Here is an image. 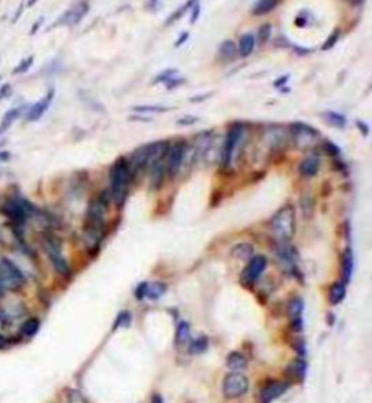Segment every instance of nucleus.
I'll list each match as a JSON object with an SVG mask.
<instances>
[{"label":"nucleus","mask_w":372,"mask_h":403,"mask_svg":"<svg viewBox=\"0 0 372 403\" xmlns=\"http://www.w3.org/2000/svg\"><path fill=\"white\" fill-rule=\"evenodd\" d=\"M317 131L313 129L311 126L305 125V124H295L292 125V136H294V143L297 144L301 148L310 147L313 141L317 138Z\"/></svg>","instance_id":"nucleus-9"},{"label":"nucleus","mask_w":372,"mask_h":403,"mask_svg":"<svg viewBox=\"0 0 372 403\" xmlns=\"http://www.w3.org/2000/svg\"><path fill=\"white\" fill-rule=\"evenodd\" d=\"M347 3H351L352 6H358V5H361L363 0H346Z\"/></svg>","instance_id":"nucleus-51"},{"label":"nucleus","mask_w":372,"mask_h":403,"mask_svg":"<svg viewBox=\"0 0 372 403\" xmlns=\"http://www.w3.org/2000/svg\"><path fill=\"white\" fill-rule=\"evenodd\" d=\"M220 55H221L224 60H227V61L234 60L237 55H238L236 42H234V41H231V39L224 41V42L221 44V46H220Z\"/></svg>","instance_id":"nucleus-22"},{"label":"nucleus","mask_w":372,"mask_h":403,"mask_svg":"<svg viewBox=\"0 0 372 403\" xmlns=\"http://www.w3.org/2000/svg\"><path fill=\"white\" fill-rule=\"evenodd\" d=\"M273 235L281 240V241H288L294 236L295 232V212L292 206H283L278 214L273 216L271 222Z\"/></svg>","instance_id":"nucleus-2"},{"label":"nucleus","mask_w":372,"mask_h":403,"mask_svg":"<svg viewBox=\"0 0 372 403\" xmlns=\"http://www.w3.org/2000/svg\"><path fill=\"white\" fill-rule=\"evenodd\" d=\"M69 403H87V400L84 399V396L80 392L70 390L69 392Z\"/></svg>","instance_id":"nucleus-34"},{"label":"nucleus","mask_w":372,"mask_h":403,"mask_svg":"<svg viewBox=\"0 0 372 403\" xmlns=\"http://www.w3.org/2000/svg\"><path fill=\"white\" fill-rule=\"evenodd\" d=\"M305 363L302 361V360H295V361H292V364H290V373L291 376H294L295 378H298V380H302L304 378V374H305Z\"/></svg>","instance_id":"nucleus-28"},{"label":"nucleus","mask_w":372,"mask_h":403,"mask_svg":"<svg viewBox=\"0 0 372 403\" xmlns=\"http://www.w3.org/2000/svg\"><path fill=\"white\" fill-rule=\"evenodd\" d=\"M186 145L182 143L173 144L170 148L166 150V161H164V170L169 177H174L178 171L181 170L182 161H183V154H185Z\"/></svg>","instance_id":"nucleus-6"},{"label":"nucleus","mask_w":372,"mask_h":403,"mask_svg":"<svg viewBox=\"0 0 372 403\" xmlns=\"http://www.w3.org/2000/svg\"><path fill=\"white\" fill-rule=\"evenodd\" d=\"M249 390V380L245 374L240 371H231L224 377L223 382V393L228 399H236L240 397Z\"/></svg>","instance_id":"nucleus-5"},{"label":"nucleus","mask_w":372,"mask_h":403,"mask_svg":"<svg viewBox=\"0 0 372 403\" xmlns=\"http://www.w3.org/2000/svg\"><path fill=\"white\" fill-rule=\"evenodd\" d=\"M207 347H208L207 340H205V338H200V340L193 341V342L191 344V352H193V354L204 352V351L207 349Z\"/></svg>","instance_id":"nucleus-33"},{"label":"nucleus","mask_w":372,"mask_h":403,"mask_svg":"<svg viewBox=\"0 0 372 403\" xmlns=\"http://www.w3.org/2000/svg\"><path fill=\"white\" fill-rule=\"evenodd\" d=\"M46 252L48 254V258L51 261V264L54 266L55 271L58 274H63L67 276L70 273V267H69V263L64 258V255L61 254V248L60 245L54 241V240H47L46 241Z\"/></svg>","instance_id":"nucleus-7"},{"label":"nucleus","mask_w":372,"mask_h":403,"mask_svg":"<svg viewBox=\"0 0 372 403\" xmlns=\"http://www.w3.org/2000/svg\"><path fill=\"white\" fill-rule=\"evenodd\" d=\"M254 45H256V36L253 34H245L242 35L240 41H238V46L237 51L240 57H249L253 53Z\"/></svg>","instance_id":"nucleus-16"},{"label":"nucleus","mask_w":372,"mask_h":403,"mask_svg":"<svg viewBox=\"0 0 372 403\" xmlns=\"http://www.w3.org/2000/svg\"><path fill=\"white\" fill-rule=\"evenodd\" d=\"M173 77H176V70H166V72L160 73V76L156 77V83H162V81L169 83Z\"/></svg>","instance_id":"nucleus-36"},{"label":"nucleus","mask_w":372,"mask_h":403,"mask_svg":"<svg viewBox=\"0 0 372 403\" xmlns=\"http://www.w3.org/2000/svg\"><path fill=\"white\" fill-rule=\"evenodd\" d=\"M271 32H272V27L269 23H265L262 27L259 28V32H257V41L260 44L266 42L269 38H271Z\"/></svg>","instance_id":"nucleus-31"},{"label":"nucleus","mask_w":372,"mask_h":403,"mask_svg":"<svg viewBox=\"0 0 372 403\" xmlns=\"http://www.w3.org/2000/svg\"><path fill=\"white\" fill-rule=\"evenodd\" d=\"M196 2H198V0H188V2H186V3H185L183 6H181L179 9L176 10L174 13H173V15H172V16H170V18L167 19V22H166V25H170V23H173L174 20H178V19H181L182 16H183V15H185V13L188 12V10L192 9V8H193V5H195Z\"/></svg>","instance_id":"nucleus-29"},{"label":"nucleus","mask_w":372,"mask_h":403,"mask_svg":"<svg viewBox=\"0 0 372 403\" xmlns=\"http://www.w3.org/2000/svg\"><path fill=\"white\" fill-rule=\"evenodd\" d=\"M200 12H201V6H200V2H196L195 5H193V12H192V18H191V23L193 25L196 20H198V18H200Z\"/></svg>","instance_id":"nucleus-40"},{"label":"nucleus","mask_w":372,"mask_h":403,"mask_svg":"<svg viewBox=\"0 0 372 403\" xmlns=\"http://www.w3.org/2000/svg\"><path fill=\"white\" fill-rule=\"evenodd\" d=\"M288 312H290V318L292 321V326L295 331H301L302 328V319H301V314H302V300L300 297H295L290 302V307H288Z\"/></svg>","instance_id":"nucleus-15"},{"label":"nucleus","mask_w":372,"mask_h":403,"mask_svg":"<svg viewBox=\"0 0 372 403\" xmlns=\"http://www.w3.org/2000/svg\"><path fill=\"white\" fill-rule=\"evenodd\" d=\"M276 5H278V0H257L254 3L252 13L254 16H264V15L271 13L276 8Z\"/></svg>","instance_id":"nucleus-18"},{"label":"nucleus","mask_w":372,"mask_h":403,"mask_svg":"<svg viewBox=\"0 0 372 403\" xmlns=\"http://www.w3.org/2000/svg\"><path fill=\"white\" fill-rule=\"evenodd\" d=\"M323 117L330 125L336 126V128H343L346 125V117L340 113H336V112H324Z\"/></svg>","instance_id":"nucleus-27"},{"label":"nucleus","mask_w":372,"mask_h":403,"mask_svg":"<svg viewBox=\"0 0 372 403\" xmlns=\"http://www.w3.org/2000/svg\"><path fill=\"white\" fill-rule=\"evenodd\" d=\"M318 165L320 162H318L317 157H309L300 164V173L304 177H313L317 174Z\"/></svg>","instance_id":"nucleus-19"},{"label":"nucleus","mask_w":372,"mask_h":403,"mask_svg":"<svg viewBox=\"0 0 372 403\" xmlns=\"http://www.w3.org/2000/svg\"><path fill=\"white\" fill-rule=\"evenodd\" d=\"M188 36H189V34H183V35L181 36V39H179V41H178V42H176V45H178V46H179V45H182V44H183V42H185V41H186V39H188Z\"/></svg>","instance_id":"nucleus-48"},{"label":"nucleus","mask_w":372,"mask_h":403,"mask_svg":"<svg viewBox=\"0 0 372 403\" xmlns=\"http://www.w3.org/2000/svg\"><path fill=\"white\" fill-rule=\"evenodd\" d=\"M145 287H147V283H141L140 286L137 287V292H136V296L137 299H143L145 296Z\"/></svg>","instance_id":"nucleus-41"},{"label":"nucleus","mask_w":372,"mask_h":403,"mask_svg":"<svg viewBox=\"0 0 372 403\" xmlns=\"http://www.w3.org/2000/svg\"><path fill=\"white\" fill-rule=\"evenodd\" d=\"M2 212L13 221L15 225H24L29 216L34 215V206L28 202L27 199L22 197H8L3 205H2Z\"/></svg>","instance_id":"nucleus-3"},{"label":"nucleus","mask_w":372,"mask_h":403,"mask_svg":"<svg viewBox=\"0 0 372 403\" xmlns=\"http://www.w3.org/2000/svg\"><path fill=\"white\" fill-rule=\"evenodd\" d=\"M287 80H288V76H285V77H282L281 80L276 81V83H275V86H276V87H279V86H281V84H283V83H285Z\"/></svg>","instance_id":"nucleus-50"},{"label":"nucleus","mask_w":372,"mask_h":403,"mask_svg":"<svg viewBox=\"0 0 372 403\" xmlns=\"http://www.w3.org/2000/svg\"><path fill=\"white\" fill-rule=\"evenodd\" d=\"M151 403H163L162 396H160V394H155V396L151 397Z\"/></svg>","instance_id":"nucleus-47"},{"label":"nucleus","mask_w":372,"mask_h":403,"mask_svg":"<svg viewBox=\"0 0 372 403\" xmlns=\"http://www.w3.org/2000/svg\"><path fill=\"white\" fill-rule=\"evenodd\" d=\"M324 150H326L327 153L330 154V155H333V157L339 154V148H337L335 144L329 143V141H327V143H324Z\"/></svg>","instance_id":"nucleus-38"},{"label":"nucleus","mask_w":372,"mask_h":403,"mask_svg":"<svg viewBox=\"0 0 372 403\" xmlns=\"http://www.w3.org/2000/svg\"><path fill=\"white\" fill-rule=\"evenodd\" d=\"M32 63H34V57L31 55V57H28V58H25V60H22L20 63H19V65L13 70V74L16 76V74H24V73H27L28 70H29V67L32 65Z\"/></svg>","instance_id":"nucleus-32"},{"label":"nucleus","mask_w":372,"mask_h":403,"mask_svg":"<svg viewBox=\"0 0 372 403\" xmlns=\"http://www.w3.org/2000/svg\"><path fill=\"white\" fill-rule=\"evenodd\" d=\"M138 112H166L169 109L164 108H153V106H140V108H134Z\"/></svg>","instance_id":"nucleus-39"},{"label":"nucleus","mask_w":372,"mask_h":403,"mask_svg":"<svg viewBox=\"0 0 372 403\" xmlns=\"http://www.w3.org/2000/svg\"><path fill=\"white\" fill-rule=\"evenodd\" d=\"M164 292H166V285L160 283V281L150 283V285H147V287H145V296H147L148 299H153V300L162 297Z\"/></svg>","instance_id":"nucleus-24"},{"label":"nucleus","mask_w":372,"mask_h":403,"mask_svg":"<svg viewBox=\"0 0 372 403\" xmlns=\"http://www.w3.org/2000/svg\"><path fill=\"white\" fill-rule=\"evenodd\" d=\"M8 347H9V340H8L5 335H2V334H0V351L6 349Z\"/></svg>","instance_id":"nucleus-42"},{"label":"nucleus","mask_w":372,"mask_h":403,"mask_svg":"<svg viewBox=\"0 0 372 403\" xmlns=\"http://www.w3.org/2000/svg\"><path fill=\"white\" fill-rule=\"evenodd\" d=\"M25 285V276L9 258H0V286L5 290H16Z\"/></svg>","instance_id":"nucleus-4"},{"label":"nucleus","mask_w":372,"mask_h":403,"mask_svg":"<svg viewBox=\"0 0 372 403\" xmlns=\"http://www.w3.org/2000/svg\"><path fill=\"white\" fill-rule=\"evenodd\" d=\"M196 121H198L196 117H191V116L183 117V119H181V121H179V124H181V125H192V124H195Z\"/></svg>","instance_id":"nucleus-43"},{"label":"nucleus","mask_w":372,"mask_h":403,"mask_svg":"<svg viewBox=\"0 0 372 403\" xmlns=\"http://www.w3.org/2000/svg\"><path fill=\"white\" fill-rule=\"evenodd\" d=\"M39 326H41V322L38 318H29L20 325V335L25 338H32L36 332L39 331Z\"/></svg>","instance_id":"nucleus-21"},{"label":"nucleus","mask_w":372,"mask_h":403,"mask_svg":"<svg viewBox=\"0 0 372 403\" xmlns=\"http://www.w3.org/2000/svg\"><path fill=\"white\" fill-rule=\"evenodd\" d=\"M305 23H307V18L304 15H298V18L295 19V25L297 27H305Z\"/></svg>","instance_id":"nucleus-44"},{"label":"nucleus","mask_w":372,"mask_h":403,"mask_svg":"<svg viewBox=\"0 0 372 403\" xmlns=\"http://www.w3.org/2000/svg\"><path fill=\"white\" fill-rule=\"evenodd\" d=\"M189 323L188 322H181L178 325V329H176V342L178 344H186V341L189 340Z\"/></svg>","instance_id":"nucleus-30"},{"label":"nucleus","mask_w":372,"mask_h":403,"mask_svg":"<svg viewBox=\"0 0 372 403\" xmlns=\"http://www.w3.org/2000/svg\"><path fill=\"white\" fill-rule=\"evenodd\" d=\"M266 269V258L262 255H256L249 261L247 267L243 270V281L246 285H253L257 278L262 276V273Z\"/></svg>","instance_id":"nucleus-10"},{"label":"nucleus","mask_w":372,"mask_h":403,"mask_svg":"<svg viewBox=\"0 0 372 403\" xmlns=\"http://www.w3.org/2000/svg\"><path fill=\"white\" fill-rule=\"evenodd\" d=\"M358 126H359V128H362V129H363V134L368 135V131H369V129H368V126L365 125L363 122H358Z\"/></svg>","instance_id":"nucleus-49"},{"label":"nucleus","mask_w":372,"mask_h":403,"mask_svg":"<svg viewBox=\"0 0 372 403\" xmlns=\"http://www.w3.org/2000/svg\"><path fill=\"white\" fill-rule=\"evenodd\" d=\"M159 2H160V0H148V6H150V9L151 10L157 9V6H159Z\"/></svg>","instance_id":"nucleus-46"},{"label":"nucleus","mask_w":372,"mask_h":403,"mask_svg":"<svg viewBox=\"0 0 372 403\" xmlns=\"http://www.w3.org/2000/svg\"><path fill=\"white\" fill-rule=\"evenodd\" d=\"M10 91H12L10 84H8V83H6V84H2V86H0V102L8 98L10 94Z\"/></svg>","instance_id":"nucleus-37"},{"label":"nucleus","mask_w":372,"mask_h":403,"mask_svg":"<svg viewBox=\"0 0 372 403\" xmlns=\"http://www.w3.org/2000/svg\"><path fill=\"white\" fill-rule=\"evenodd\" d=\"M252 254H253V248L249 244H238L233 250V255L238 260H247L252 257Z\"/></svg>","instance_id":"nucleus-26"},{"label":"nucleus","mask_w":372,"mask_h":403,"mask_svg":"<svg viewBox=\"0 0 372 403\" xmlns=\"http://www.w3.org/2000/svg\"><path fill=\"white\" fill-rule=\"evenodd\" d=\"M87 10H89V6H87L86 2L79 3L77 6H74V8H72L70 10H67L63 16L57 20L55 25H69V27H73V25H76V23H79V22L82 20L83 16L87 13Z\"/></svg>","instance_id":"nucleus-13"},{"label":"nucleus","mask_w":372,"mask_h":403,"mask_svg":"<svg viewBox=\"0 0 372 403\" xmlns=\"http://www.w3.org/2000/svg\"><path fill=\"white\" fill-rule=\"evenodd\" d=\"M227 367L231 371H242L247 367V360L240 352H231L227 357Z\"/></svg>","instance_id":"nucleus-20"},{"label":"nucleus","mask_w":372,"mask_h":403,"mask_svg":"<svg viewBox=\"0 0 372 403\" xmlns=\"http://www.w3.org/2000/svg\"><path fill=\"white\" fill-rule=\"evenodd\" d=\"M10 160V153L8 151H0V161H8Z\"/></svg>","instance_id":"nucleus-45"},{"label":"nucleus","mask_w":372,"mask_h":403,"mask_svg":"<svg viewBox=\"0 0 372 403\" xmlns=\"http://www.w3.org/2000/svg\"><path fill=\"white\" fill-rule=\"evenodd\" d=\"M129 167L128 162L119 160L111 169V195L114 202L122 206L128 195V183H129Z\"/></svg>","instance_id":"nucleus-1"},{"label":"nucleus","mask_w":372,"mask_h":403,"mask_svg":"<svg viewBox=\"0 0 372 403\" xmlns=\"http://www.w3.org/2000/svg\"><path fill=\"white\" fill-rule=\"evenodd\" d=\"M242 128L240 126H234L226 136V141L223 144V153H221V161L224 165H228L231 160H233V155L236 151V147L240 138H242Z\"/></svg>","instance_id":"nucleus-8"},{"label":"nucleus","mask_w":372,"mask_h":403,"mask_svg":"<svg viewBox=\"0 0 372 403\" xmlns=\"http://www.w3.org/2000/svg\"><path fill=\"white\" fill-rule=\"evenodd\" d=\"M346 295V287L343 283H335L333 286L330 287V292H329V300L332 305H337L340 303Z\"/></svg>","instance_id":"nucleus-23"},{"label":"nucleus","mask_w":372,"mask_h":403,"mask_svg":"<svg viewBox=\"0 0 372 403\" xmlns=\"http://www.w3.org/2000/svg\"><path fill=\"white\" fill-rule=\"evenodd\" d=\"M339 36H340V31H335L332 35L329 36V39H327L326 42H324V45H323V50H324V51H327V50L333 48V46H335V44H336L337 41H339Z\"/></svg>","instance_id":"nucleus-35"},{"label":"nucleus","mask_w":372,"mask_h":403,"mask_svg":"<svg viewBox=\"0 0 372 403\" xmlns=\"http://www.w3.org/2000/svg\"><path fill=\"white\" fill-rule=\"evenodd\" d=\"M53 99H54V90H50L44 98L41 99V100H38L36 103H34V105L29 108L27 115L28 121H29V122H36L38 119H41V117L44 116V113H46L48 108H50Z\"/></svg>","instance_id":"nucleus-11"},{"label":"nucleus","mask_w":372,"mask_h":403,"mask_svg":"<svg viewBox=\"0 0 372 403\" xmlns=\"http://www.w3.org/2000/svg\"><path fill=\"white\" fill-rule=\"evenodd\" d=\"M287 385L282 382H271L265 386L264 390L260 392V403H272L275 399L285 393Z\"/></svg>","instance_id":"nucleus-14"},{"label":"nucleus","mask_w":372,"mask_h":403,"mask_svg":"<svg viewBox=\"0 0 372 403\" xmlns=\"http://www.w3.org/2000/svg\"><path fill=\"white\" fill-rule=\"evenodd\" d=\"M352 271H354V254L351 250H346L345 254H343V280H345V283L351 280Z\"/></svg>","instance_id":"nucleus-25"},{"label":"nucleus","mask_w":372,"mask_h":403,"mask_svg":"<svg viewBox=\"0 0 372 403\" xmlns=\"http://www.w3.org/2000/svg\"><path fill=\"white\" fill-rule=\"evenodd\" d=\"M150 151H151V144H147L144 147L138 148L136 153L131 155V160L128 162L129 167V173L136 174L140 170H143L148 164V158H150Z\"/></svg>","instance_id":"nucleus-12"},{"label":"nucleus","mask_w":372,"mask_h":403,"mask_svg":"<svg viewBox=\"0 0 372 403\" xmlns=\"http://www.w3.org/2000/svg\"><path fill=\"white\" fill-rule=\"evenodd\" d=\"M42 20H44V19H39V20H38V22H36L35 25H34V29H32V31H31V34H35V32H36V29H38V27H39V23H42Z\"/></svg>","instance_id":"nucleus-52"},{"label":"nucleus","mask_w":372,"mask_h":403,"mask_svg":"<svg viewBox=\"0 0 372 403\" xmlns=\"http://www.w3.org/2000/svg\"><path fill=\"white\" fill-rule=\"evenodd\" d=\"M20 113H22V108H13L9 109V110L3 115L2 122H0V135L5 134L10 126L13 125V122L20 116Z\"/></svg>","instance_id":"nucleus-17"},{"label":"nucleus","mask_w":372,"mask_h":403,"mask_svg":"<svg viewBox=\"0 0 372 403\" xmlns=\"http://www.w3.org/2000/svg\"><path fill=\"white\" fill-rule=\"evenodd\" d=\"M3 321H5V314H3V312H2V309H0V323L3 322Z\"/></svg>","instance_id":"nucleus-53"}]
</instances>
